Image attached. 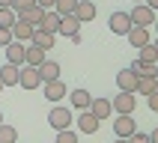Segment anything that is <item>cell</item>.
I'll return each mask as SVG.
<instances>
[{
  "label": "cell",
  "mask_w": 158,
  "mask_h": 143,
  "mask_svg": "<svg viewBox=\"0 0 158 143\" xmlns=\"http://www.w3.org/2000/svg\"><path fill=\"white\" fill-rule=\"evenodd\" d=\"M128 18H131L134 27H149V24H155V9H149L146 3H134V9L128 12Z\"/></svg>",
  "instance_id": "obj_1"
},
{
  "label": "cell",
  "mask_w": 158,
  "mask_h": 143,
  "mask_svg": "<svg viewBox=\"0 0 158 143\" xmlns=\"http://www.w3.org/2000/svg\"><path fill=\"white\" fill-rule=\"evenodd\" d=\"M110 107H114L116 113H134V107H137V92H119V96H114Z\"/></svg>",
  "instance_id": "obj_2"
},
{
  "label": "cell",
  "mask_w": 158,
  "mask_h": 143,
  "mask_svg": "<svg viewBox=\"0 0 158 143\" xmlns=\"http://www.w3.org/2000/svg\"><path fill=\"white\" fill-rule=\"evenodd\" d=\"M137 131V119H134L131 113H119L114 119V134L116 137H128V134Z\"/></svg>",
  "instance_id": "obj_3"
},
{
  "label": "cell",
  "mask_w": 158,
  "mask_h": 143,
  "mask_svg": "<svg viewBox=\"0 0 158 143\" xmlns=\"http://www.w3.org/2000/svg\"><path fill=\"white\" fill-rule=\"evenodd\" d=\"M18 84H21L24 89H36V87H42L39 69H36V66H21V72H18Z\"/></svg>",
  "instance_id": "obj_4"
},
{
  "label": "cell",
  "mask_w": 158,
  "mask_h": 143,
  "mask_svg": "<svg viewBox=\"0 0 158 143\" xmlns=\"http://www.w3.org/2000/svg\"><path fill=\"white\" fill-rule=\"evenodd\" d=\"M107 27H110V33L125 36L134 24H131V18H128V12H114V15H110V21H107Z\"/></svg>",
  "instance_id": "obj_5"
},
{
  "label": "cell",
  "mask_w": 158,
  "mask_h": 143,
  "mask_svg": "<svg viewBox=\"0 0 158 143\" xmlns=\"http://www.w3.org/2000/svg\"><path fill=\"white\" fill-rule=\"evenodd\" d=\"M48 122H51L57 131H60V128H69L72 125V110L69 107H54L51 113H48Z\"/></svg>",
  "instance_id": "obj_6"
},
{
  "label": "cell",
  "mask_w": 158,
  "mask_h": 143,
  "mask_svg": "<svg viewBox=\"0 0 158 143\" xmlns=\"http://www.w3.org/2000/svg\"><path fill=\"white\" fill-rule=\"evenodd\" d=\"M72 15L78 18L81 24H89V21L96 18V3H93V0H78V6H75Z\"/></svg>",
  "instance_id": "obj_7"
},
{
  "label": "cell",
  "mask_w": 158,
  "mask_h": 143,
  "mask_svg": "<svg viewBox=\"0 0 158 143\" xmlns=\"http://www.w3.org/2000/svg\"><path fill=\"white\" fill-rule=\"evenodd\" d=\"M125 39H128V45H131V48H143L146 42H152L149 27H131V30L125 33Z\"/></svg>",
  "instance_id": "obj_8"
},
{
  "label": "cell",
  "mask_w": 158,
  "mask_h": 143,
  "mask_svg": "<svg viewBox=\"0 0 158 143\" xmlns=\"http://www.w3.org/2000/svg\"><path fill=\"white\" fill-rule=\"evenodd\" d=\"M36 69H39V78H42V84H48V80H57V78H60V63L48 60V57H45V60L36 66Z\"/></svg>",
  "instance_id": "obj_9"
},
{
  "label": "cell",
  "mask_w": 158,
  "mask_h": 143,
  "mask_svg": "<svg viewBox=\"0 0 158 143\" xmlns=\"http://www.w3.org/2000/svg\"><path fill=\"white\" fill-rule=\"evenodd\" d=\"M57 33H60V36H69V39H72V36H78L81 33V21L75 15H60V27H57Z\"/></svg>",
  "instance_id": "obj_10"
},
{
  "label": "cell",
  "mask_w": 158,
  "mask_h": 143,
  "mask_svg": "<svg viewBox=\"0 0 158 143\" xmlns=\"http://www.w3.org/2000/svg\"><path fill=\"white\" fill-rule=\"evenodd\" d=\"M116 87H119V92H134L137 89V75L131 69H123L116 75Z\"/></svg>",
  "instance_id": "obj_11"
},
{
  "label": "cell",
  "mask_w": 158,
  "mask_h": 143,
  "mask_svg": "<svg viewBox=\"0 0 158 143\" xmlns=\"http://www.w3.org/2000/svg\"><path fill=\"white\" fill-rule=\"evenodd\" d=\"M87 110L96 116V119H107V116L114 113V107H110V101H107V98H93Z\"/></svg>",
  "instance_id": "obj_12"
},
{
  "label": "cell",
  "mask_w": 158,
  "mask_h": 143,
  "mask_svg": "<svg viewBox=\"0 0 158 143\" xmlns=\"http://www.w3.org/2000/svg\"><path fill=\"white\" fill-rule=\"evenodd\" d=\"M9 30H12V39H15V42H30V36H33V30H36V27L18 18V21L9 27Z\"/></svg>",
  "instance_id": "obj_13"
},
{
  "label": "cell",
  "mask_w": 158,
  "mask_h": 143,
  "mask_svg": "<svg viewBox=\"0 0 158 143\" xmlns=\"http://www.w3.org/2000/svg\"><path fill=\"white\" fill-rule=\"evenodd\" d=\"M6 63H12V66H24V42H12L6 45Z\"/></svg>",
  "instance_id": "obj_14"
},
{
  "label": "cell",
  "mask_w": 158,
  "mask_h": 143,
  "mask_svg": "<svg viewBox=\"0 0 158 143\" xmlns=\"http://www.w3.org/2000/svg\"><path fill=\"white\" fill-rule=\"evenodd\" d=\"M98 125H102V119H96L89 110H81V116H78V128H81L84 134H96V131H98Z\"/></svg>",
  "instance_id": "obj_15"
},
{
  "label": "cell",
  "mask_w": 158,
  "mask_h": 143,
  "mask_svg": "<svg viewBox=\"0 0 158 143\" xmlns=\"http://www.w3.org/2000/svg\"><path fill=\"white\" fill-rule=\"evenodd\" d=\"M45 98H48V101H60V98H66V84H63L60 78L48 80V84H45Z\"/></svg>",
  "instance_id": "obj_16"
},
{
  "label": "cell",
  "mask_w": 158,
  "mask_h": 143,
  "mask_svg": "<svg viewBox=\"0 0 158 143\" xmlns=\"http://www.w3.org/2000/svg\"><path fill=\"white\" fill-rule=\"evenodd\" d=\"M30 45H36V48L48 51V48H54V33H45V30H39V27H36L33 36H30Z\"/></svg>",
  "instance_id": "obj_17"
},
{
  "label": "cell",
  "mask_w": 158,
  "mask_h": 143,
  "mask_svg": "<svg viewBox=\"0 0 158 143\" xmlns=\"http://www.w3.org/2000/svg\"><path fill=\"white\" fill-rule=\"evenodd\" d=\"M57 27H60V15H57L54 9H45V15H42V24H39V30H45V33H54V36H57Z\"/></svg>",
  "instance_id": "obj_18"
},
{
  "label": "cell",
  "mask_w": 158,
  "mask_h": 143,
  "mask_svg": "<svg viewBox=\"0 0 158 143\" xmlns=\"http://www.w3.org/2000/svg\"><path fill=\"white\" fill-rule=\"evenodd\" d=\"M18 72H21V66H12V63H6V66L0 69V80H3V87H18Z\"/></svg>",
  "instance_id": "obj_19"
},
{
  "label": "cell",
  "mask_w": 158,
  "mask_h": 143,
  "mask_svg": "<svg viewBox=\"0 0 158 143\" xmlns=\"http://www.w3.org/2000/svg\"><path fill=\"white\" fill-rule=\"evenodd\" d=\"M155 89H158V75H143V78H137V89H134V92L149 96V92H155Z\"/></svg>",
  "instance_id": "obj_20"
},
{
  "label": "cell",
  "mask_w": 158,
  "mask_h": 143,
  "mask_svg": "<svg viewBox=\"0 0 158 143\" xmlns=\"http://www.w3.org/2000/svg\"><path fill=\"white\" fill-rule=\"evenodd\" d=\"M69 101L78 107V110H87L89 101H93V96H89L87 89H72V92H69Z\"/></svg>",
  "instance_id": "obj_21"
},
{
  "label": "cell",
  "mask_w": 158,
  "mask_h": 143,
  "mask_svg": "<svg viewBox=\"0 0 158 143\" xmlns=\"http://www.w3.org/2000/svg\"><path fill=\"white\" fill-rule=\"evenodd\" d=\"M42 15H45L42 6H30V9H24L18 18H21V21H27V24H33V27H39V24H42Z\"/></svg>",
  "instance_id": "obj_22"
},
{
  "label": "cell",
  "mask_w": 158,
  "mask_h": 143,
  "mask_svg": "<svg viewBox=\"0 0 158 143\" xmlns=\"http://www.w3.org/2000/svg\"><path fill=\"white\" fill-rule=\"evenodd\" d=\"M42 60H45V51H42V48H36V45L24 48V66H39Z\"/></svg>",
  "instance_id": "obj_23"
},
{
  "label": "cell",
  "mask_w": 158,
  "mask_h": 143,
  "mask_svg": "<svg viewBox=\"0 0 158 143\" xmlns=\"http://www.w3.org/2000/svg\"><path fill=\"white\" fill-rule=\"evenodd\" d=\"M137 60H140V63H155L158 60V48L152 42H146L143 48H137Z\"/></svg>",
  "instance_id": "obj_24"
},
{
  "label": "cell",
  "mask_w": 158,
  "mask_h": 143,
  "mask_svg": "<svg viewBox=\"0 0 158 143\" xmlns=\"http://www.w3.org/2000/svg\"><path fill=\"white\" fill-rule=\"evenodd\" d=\"M128 69L137 75V78H143V75H158V69H155V63H140V60H134Z\"/></svg>",
  "instance_id": "obj_25"
},
{
  "label": "cell",
  "mask_w": 158,
  "mask_h": 143,
  "mask_svg": "<svg viewBox=\"0 0 158 143\" xmlns=\"http://www.w3.org/2000/svg\"><path fill=\"white\" fill-rule=\"evenodd\" d=\"M0 143H18V128L0 122Z\"/></svg>",
  "instance_id": "obj_26"
},
{
  "label": "cell",
  "mask_w": 158,
  "mask_h": 143,
  "mask_svg": "<svg viewBox=\"0 0 158 143\" xmlns=\"http://www.w3.org/2000/svg\"><path fill=\"white\" fill-rule=\"evenodd\" d=\"M75 6H78V0H57V3H54V12H57V15H72Z\"/></svg>",
  "instance_id": "obj_27"
},
{
  "label": "cell",
  "mask_w": 158,
  "mask_h": 143,
  "mask_svg": "<svg viewBox=\"0 0 158 143\" xmlns=\"http://www.w3.org/2000/svg\"><path fill=\"white\" fill-rule=\"evenodd\" d=\"M15 21H18V15L12 12V9H9V6H0V27H12Z\"/></svg>",
  "instance_id": "obj_28"
},
{
  "label": "cell",
  "mask_w": 158,
  "mask_h": 143,
  "mask_svg": "<svg viewBox=\"0 0 158 143\" xmlns=\"http://www.w3.org/2000/svg\"><path fill=\"white\" fill-rule=\"evenodd\" d=\"M54 143H78V134L72 131V128H60L57 131V140Z\"/></svg>",
  "instance_id": "obj_29"
},
{
  "label": "cell",
  "mask_w": 158,
  "mask_h": 143,
  "mask_svg": "<svg viewBox=\"0 0 158 143\" xmlns=\"http://www.w3.org/2000/svg\"><path fill=\"white\" fill-rule=\"evenodd\" d=\"M30 6H36V0H12V3H9V9H12L15 15H21V12L30 9Z\"/></svg>",
  "instance_id": "obj_30"
},
{
  "label": "cell",
  "mask_w": 158,
  "mask_h": 143,
  "mask_svg": "<svg viewBox=\"0 0 158 143\" xmlns=\"http://www.w3.org/2000/svg\"><path fill=\"white\" fill-rule=\"evenodd\" d=\"M9 42H12V30L9 27H0V48H6Z\"/></svg>",
  "instance_id": "obj_31"
},
{
  "label": "cell",
  "mask_w": 158,
  "mask_h": 143,
  "mask_svg": "<svg viewBox=\"0 0 158 143\" xmlns=\"http://www.w3.org/2000/svg\"><path fill=\"white\" fill-rule=\"evenodd\" d=\"M128 143H152V140H149V134L134 131V134H128Z\"/></svg>",
  "instance_id": "obj_32"
},
{
  "label": "cell",
  "mask_w": 158,
  "mask_h": 143,
  "mask_svg": "<svg viewBox=\"0 0 158 143\" xmlns=\"http://www.w3.org/2000/svg\"><path fill=\"white\" fill-rule=\"evenodd\" d=\"M146 104H149V110H155V107H158V89L146 96Z\"/></svg>",
  "instance_id": "obj_33"
},
{
  "label": "cell",
  "mask_w": 158,
  "mask_h": 143,
  "mask_svg": "<svg viewBox=\"0 0 158 143\" xmlns=\"http://www.w3.org/2000/svg\"><path fill=\"white\" fill-rule=\"evenodd\" d=\"M54 3L57 0H36V6H42V9H54Z\"/></svg>",
  "instance_id": "obj_34"
},
{
  "label": "cell",
  "mask_w": 158,
  "mask_h": 143,
  "mask_svg": "<svg viewBox=\"0 0 158 143\" xmlns=\"http://www.w3.org/2000/svg\"><path fill=\"white\" fill-rule=\"evenodd\" d=\"M114 143H128V137H116V140Z\"/></svg>",
  "instance_id": "obj_35"
},
{
  "label": "cell",
  "mask_w": 158,
  "mask_h": 143,
  "mask_svg": "<svg viewBox=\"0 0 158 143\" xmlns=\"http://www.w3.org/2000/svg\"><path fill=\"white\" fill-rule=\"evenodd\" d=\"M9 3H12V0H0V6H9Z\"/></svg>",
  "instance_id": "obj_36"
},
{
  "label": "cell",
  "mask_w": 158,
  "mask_h": 143,
  "mask_svg": "<svg viewBox=\"0 0 158 143\" xmlns=\"http://www.w3.org/2000/svg\"><path fill=\"white\" fill-rule=\"evenodd\" d=\"M3 89H6V87H3V80H0V92H3Z\"/></svg>",
  "instance_id": "obj_37"
},
{
  "label": "cell",
  "mask_w": 158,
  "mask_h": 143,
  "mask_svg": "<svg viewBox=\"0 0 158 143\" xmlns=\"http://www.w3.org/2000/svg\"><path fill=\"white\" fill-rule=\"evenodd\" d=\"M134 3H143V0H134Z\"/></svg>",
  "instance_id": "obj_38"
},
{
  "label": "cell",
  "mask_w": 158,
  "mask_h": 143,
  "mask_svg": "<svg viewBox=\"0 0 158 143\" xmlns=\"http://www.w3.org/2000/svg\"><path fill=\"white\" fill-rule=\"evenodd\" d=\"M0 122H3V113H0Z\"/></svg>",
  "instance_id": "obj_39"
}]
</instances>
